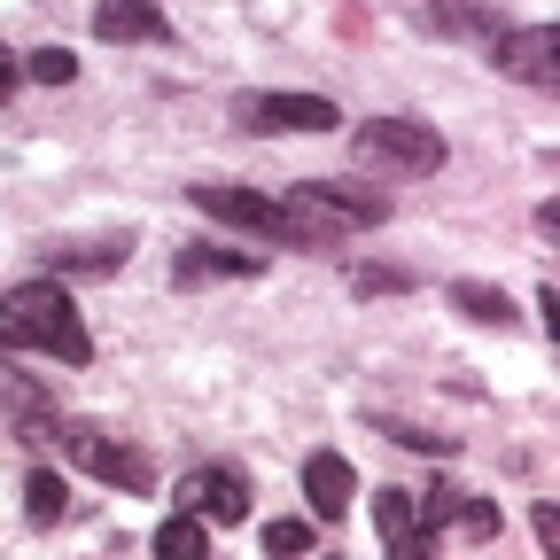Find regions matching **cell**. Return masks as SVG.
<instances>
[{
  "label": "cell",
  "mask_w": 560,
  "mask_h": 560,
  "mask_svg": "<svg viewBox=\"0 0 560 560\" xmlns=\"http://www.w3.org/2000/svg\"><path fill=\"white\" fill-rule=\"evenodd\" d=\"M94 39H109V47H164L172 16L156 9V0H94Z\"/></svg>",
  "instance_id": "obj_10"
},
{
  "label": "cell",
  "mask_w": 560,
  "mask_h": 560,
  "mask_svg": "<svg viewBox=\"0 0 560 560\" xmlns=\"http://www.w3.org/2000/svg\"><path fill=\"white\" fill-rule=\"evenodd\" d=\"M16 70H24V79H39V86H70V79H79V55H70V47H39V55H24Z\"/></svg>",
  "instance_id": "obj_19"
},
{
  "label": "cell",
  "mask_w": 560,
  "mask_h": 560,
  "mask_svg": "<svg viewBox=\"0 0 560 560\" xmlns=\"http://www.w3.org/2000/svg\"><path fill=\"white\" fill-rule=\"evenodd\" d=\"M132 249L125 242H70V249H47V280H62V272H117Z\"/></svg>",
  "instance_id": "obj_15"
},
{
  "label": "cell",
  "mask_w": 560,
  "mask_h": 560,
  "mask_svg": "<svg viewBox=\"0 0 560 560\" xmlns=\"http://www.w3.org/2000/svg\"><path fill=\"white\" fill-rule=\"evenodd\" d=\"M374 429H382V436H397L405 452H429V459H436V452H452V436H429L420 420H389V412H374Z\"/></svg>",
  "instance_id": "obj_22"
},
{
  "label": "cell",
  "mask_w": 560,
  "mask_h": 560,
  "mask_svg": "<svg viewBox=\"0 0 560 560\" xmlns=\"http://www.w3.org/2000/svg\"><path fill=\"white\" fill-rule=\"evenodd\" d=\"M350 149H359L366 172H389V179H429L444 172L452 156V140L436 125H420V117H366L359 132H350Z\"/></svg>",
  "instance_id": "obj_3"
},
{
  "label": "cell",
  "mask_w": 560,
  "mask_h": 560,
  "mask_svg": "<svg viewBox=\"0 0 560 560\" xmlns=\"http://www.w3.org/2000/svg\"><path fill=\"white\" fill-rule=\"evenodd\" d=\"M39 436H55L70 467H86L94 482L125 490V499H149V490H156L149 452H140V444H125V436H109V429H94V420H55V429H39Z\"/></svg>",
  "instance_id": "obj_4"
},
{
  "label": "cell",
  "mask_w": 560,
  "mask_h": 560,
  "mask_svg": "<svg viewBox=\"0 0 560 560\" xmlns=\"http://www.w3.org/2000/svg\"><path fill=\"white\" fill-rule=\"evenodd\" d=\"M490 62H499L506 79L552 94V86H560V32H552V24H506L499 39H490Z\"/></svg>",
  "instance_id": "obj_6"
},
{
  "label": "cell",
  "mask_w": 560,
  "mask_h": 560,
  "mask_svg": "<svg viewBox=\"0 0 560 560\" xmlns=\"http://www.w3.org/2000/svg\"><path fill=\"white\" fill-rule=\"evenodd\" d=\"M412 514H420V529H459V537H475V545H490L506 522H499V506L490 499H475V490H459V482H436V490H420L412 499Z\"/></svg>",
  "instance_id": "obj_8"
},
{
  "label": "cell",
  "mask_w": 560,
  "mask_h": 560,
  "mask_svg": "<svg viewBox=\"0 0 560 560\" xmlns=\"http://www.w3.org/2000/svg\"><path fill=\"white\" fill-rule=\"evenodd\" d=\"M16 79H24V70H16V55L0 47V102H9V86H16Z\"/></svg>",
  "instance_id": "obj_24"
},
{
  "label": "cell",
  "mask_w": 560,
  "mask_h": 560,
  "mask_svg": "<svg viewBox=\"0 0 560 560\" xmlns=\"http://www.w3.org/2000/svg\"><path fill=\"white\" fill-rule=\"evenodd\" d=\"M179 514H195L202 529L249 522V475H242V467H195V475L179 482Z\"/></svg>",
  "instance_id": "obj_7"
},
{
  "label": "cell",
  "mask_w": 560,
  "mask_h": 560,
  "mask_svg": "<svg viewBox=\"0 0 560 560\" xmlns=\"http://www.w3.org/2000/svg\"><path fill=\"white\" fill-rule=\"evenodd\" d=\"M257 272H265L257 249H219V242H187V249L172 257V280H179V289H210V280H257Z\"/></svg>",
  "instance_id": "obj_11"
},
{
  "label": "cell",
  "mask_w": 560,
  "mask_h": 560,
  "mask_svg": "<svg viewBox=\"0 0 560 560\" xmlns=\"http://www.w3.org/2000/svg\"><path fill=\"white\" fill-rule=\"evenodd\" d=\"M374 522L389 537V560H429V529L412 514V490H374Z\"/></svg>",
  "instance_id": "obj_13"
},
{
  "label": "cell",
  "mask_w": 560,
  "mask_h": 560,
  "mask_svg": "<svg viewBox=\"0 0 560 560\" xmlns=\"http://www.w3.org/2000/svg\"><path fill=\"white\" fill-rule=\"evenodd\" d=\"M429 32H444V39H499L506 32V16L490 9V0H429Z\"/></svg>",
  "instance_id": "obj_14"
},
{
  "label": "cell",
  "mask_w": 560,
  "mask_h": 560,
  "mask_svg": "<svg viewBox=\"0 0 560 560\" xmlns=\"http://www.w3.org/2000/svg\"><path fill=\"white\" fill-rule=\"evenodd\" d=\"M452 312H467L475 327H514L506 289H490V280H452Z\"/></svg>",
  "instance_id": "obj_16"
},
{
  "label": "cell",
  "mask_w": 560,
  "mask_h": 560,
  "mask_svg": "<svg viewBox=\"0 0 560 560\" xmlns=\"http://www.w3.org/2000/svg\"><path fill=\"white\" fill-rule=\"evenodd\" d=\"M257 545H265L272 560H296V552L312 545V522H296V514H280V522H265V529H257Z\"/></svg>",
  "instance_id": "obj_20"
},
{
  "label": "cell",
  "mask_w": 560,
  "mask_h": 560,
  "mask_svg": "<svg viewBox=\"0 0 560 560\" xmlns=\"http://www.w3.org/2000/svg\"><path fill=\"white\" fill-rule=\"evenodd\" d=\"M187 195H195V210H210L219 226H242V234L280 242V249H312V234L296 226V210L280 202V195H257V187H234V179H202V187H187Z\"/></svg>",
  "instance_id": "obj_5"
},
{
  "label": "cell",
  "mask_w": 560,
  "mask_h": 560,
  "mask_svg": "<svg viewBox=\"0 0 560 560\" xmlns=\"http://www.w3.org/2000/svg\"><path fill=\"white\" fill-rule=\"evenodd\" d=\"M529 529H537V545H545V560H560V506H552V499H537V514H529Z\"/></svg>",
  "instance_id": "obj_23"
},
{
  "label": "cell",
  "mask_w": 560,
  "mask_h": 560,
  "mask_svg": "<svg viewBox=\"0 0 560 560\" xmlns=\"http://www.w3.org/2000/svg\"><path fill=\"white\" fill-rule=\"evenodd\" d=\"M350 289H359V296H405L412 272H397V265H350Z\"/></svg>",
  "instance_id": "obj_21"
},
{
  "label": "cell",
  "mask_w": 560,
  "mask_h": 560,
  "mask_svg": "<svg viewBox=\"0 0 560 560\" xmlns=\"http://www.w3.org/2000/svg\"><path fill=\"white\" fill-rule=\"evenodd\" d=\"M0 350H39V359H55V366H86L94 335L79 319V296L39 272V280L0 289Z\"/></svg>",
  "instance_id": "obj_1"
},
{
  "label": "cell",
  "mask_w": 560,
  "mask_h": 560,
  "mask_svg": "<svg viewBox=\"0 0 560 560\" xmlns=\"http://www.w3.org/2000/svg\"><path fill=\"white\" fill-rule=\"evenodd\" d=\"M280 202L296 210V226L312 234V249H335V242H350V234H366V226L389 219V195L359 187V179H296Z\"/></svg>",
  "instance_id": "obj_2"
},
{
  "label": "cell",
  "mask_w": 560,
  "mask_h": 560,
  "mask_svg": "<svg viewBox=\"0 0 560 560\" xmlns=\"http://www.w3.org/2000/svg\"><path fill=\"white\" fill-rule=\"evenodd\" d=\"M62 506H70V499H62V475H55V467H32V475H24V522H32V529H55Z\"/></svg>",
  "instance_id": "obj_17"
},
{
  "label": "cell",
  "mask_w": 560,
  "mask_h": 560,
  "mask_svg": "<svg viewBox=\"0 0 560 560\" xmlns=\"http://www.w3.org/2000/svg\"><path fill=\"white\" fill-rule=\"evenodd\" d=\"M304 499H312L319 522H342V514H350V499H359V475H350L342 452H312V459H304Z\"/></svg>",
  "instance_id": "obj_12"
},
{
  "label": "cell",
  "mask_w": 560,
  "mask_h": 560,
  "mask_svg": "<svg viewBox=\"0 0 560 560\" xmlns=\"http://www.w3.org/2000/svg\"><path fill=\"white\" fill-rule=\"evenodd\" d=\"M234 117L249 132H327V125H342V109L327 94H242Z\"/></svg>",
  "instance_id": "obj_9"
},
{
  "label": "cell",
  "mask_w": 560,
  "mask_h": 560,
  "mask_svg": "<svg viewBox=\"0 0 560 560\" xmlns=\"http://www.w3.org/2000/svg\"><path fill=\"white\" fill-rule=\"evenodd\" d=\"M156 560H210V537L195 514H164L156 522Z\"/></svg>",
  "instance_id": "obj_18"
}]
</instances>
